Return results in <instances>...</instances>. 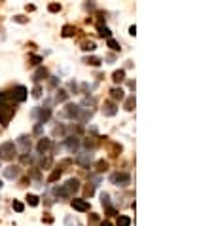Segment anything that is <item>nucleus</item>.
<instances>
[{
    "label": "nucleus",
    "mask_w": 214,
    "mask_h": 226,
    "mask_svg": "<svg viewBox=\"0 0 214 226\" xmlns=\"http://www.w3.org/2000/svg\"><path fill=\"white\" fill-rule=\"evenodd\" d=\"M13 114H15V107L6 103V95H0V124L6 128Z\"/></svg>",
    "instance_id": "obj_1"
},
{
    "label": "nucleus",
    "mask_w": 214,
    "mask_h": 226,
    "mask_svg": "<svg viewBox=\"0 0 214 226\" xmlns=\"http://www.w3.org/2000/svg\"><path fill=\"white\" fill-rule=\"evenodd\" d=\"M17 154V146L11 143V141H8V143L0 145V158L2 160H13Z\"/></svg>",
    "instance_id": "obj_2"
},
{
    "label": "nucleus",
    "mask_w": 214,
    "mask_h": 226,
    "mask_svg": "<svg viewBox=\"0 0 214 226\" xmlns=\"http://www.w3.org/2000/svg\"><path fill=\"white\" fill-rule=\"evenodd\" d=\"M110 182L116 186H127L131 182V175L129 173H114V175H110Z\"/></svg>",
    "instance_id": "obj_3"
},
{
    "label": "nucleus",
    "mask_w": 214,
    "mask_h": 226,
    "mask_svg": "<svg viewBox=\"0 0 214 226\" xmlns=\"http://www.w3.org/2000/svg\"><path fill=\"white\" fill-rule=\"evenodd\" d=\"M49 116H51V110L49 108H34L32 110V118H38V124L47 122Z\"/></svg>",
    "instance_id": "obj_4"
},
{
    "label": "nucleus",
    "mask_w": 214,
    "mask_h": 226,
    "mask_svg": "<svg viewBox=\"0 0 214 226\" xmlns=\"http://www.w3.org/2000/svg\"><path fill=\"white\" fill-rule=\"evenodd\" d=\"M80 112H82V108L78 107V105H66V108L63 110V114L61 116H65V118H80Z\"/></svg>",
    "instance_id": "obj_5"
},
{
    "label": "nucleus",
    "mask_w": 214,
    "mask_h": 226,
    "mask_svg": "<svg viewBox=\"0 0 214 226\" xmlns=\"http://www.w3.org/2000/svg\"><path fill=\"white\" fill-rule=\"evenodd\" d=\"M76 161H78V164H80V165L87 167V165L91 164V161H93V152H91V150L80 152V154H78V156H76Z\"/></svg>",
    "instance_id": "obj_6"
},
{
    "label": "nucleus",
    "mask_w": 214,
    "mask_h": 226,
    "mask_svg": "<svg viewBox=\"0 0 214 226\" xmlns=\"http://www.w3.org/2000/svg\"><path fill=\"white\" fill-rule=\"evenodd\" d=\"M65 190L68 192V196H72L74 192L80 190V181H78V179H68L66 184H65Z\"/></svg>",
    "instance_id": "obj_7"
},
{
    "label": "nucleus",
    "mask_w": 214,
    "mask_h": 226,
    "mask_svg": "<svg viewBox=\"0 0 214 226\" xmlns=\"http://www.w3.org/2000/svg\"><path fill=\"white\" fill-rule=\"evenodd\" d=\"M72 207L76 211H89V201L87 200H80V198H74V200H72Z\"/></svg>",
    "instance_id": "obj_8"
},
{
    "label": "nucleus",
    "mask_w": 214,
    "mask_h": 226,
    "mask_svg": "<svg viewBox=\"0 0 214 226\" xmlns=\"http://www.w3.org/2000/svg\"><path fill=\"white\" fill-rule=\"evenodd\" d=\"M13 97H15L17 103H23L25 99H27V88L25 86H17L15 91H13Z\"/></svg>",
    "instance_id": "obj_9"
},
{
    "label": "nucleus",
    "mask_w": 214,
    "mask_h": 226,
    "mask_svg": "<svg viewBox=\"0 0 214 226\" xmlns=\"http://www.w3.org/2000/svg\"><path fill=\"white\" fill-rule=\"evenodd\" d=\"M17 143H19V146H21V152H23V154H28V150H31V141H28V137H27V135H21V137L17 139Z\"/></svg>",
    "instance_id": "obj_10"
},
{
    "label": "nucleus",
    "mask_w": 214,
    "mask_h": 226,
    "mask_svg": "<svg viewBox=\"0 0 214 226\" xmlns=\"http://www.w3.org/2000/svg\"><path fill=\"white\" fill-rule=\"evenodd\" d=\"M49 148H51V141H49V139H40V143H38V146H36L38 154H46Z\"/></svg>",
    "instance_id": "obj_11"
},
{
    "label": "nucleus",
    "mask_w": 214,
    "mask_h": 226,
    "mask_svg": "<svg viewBox=\"0 0 214 226\" xmlns=\"http://www.w3.org/2000/svg\"><path fill=\"white\" fill-rule=\"evenodd\" d=\"M4 177H6V179H17V177H19V167H15V165L6 167V169H4Z\"/></svg>",
    "instance_id": "obj_12"
},
{
    "label": "nucleus",
    "mask_w": 214,
    "mask_h": 226,
    "mask_svg": "<svg viewBox=\"0 0 214 226\" xmlns=\"http://www.w3.org/2000/svg\"><path fill=\"white\" fill-rule=\"evenodd\" d=\"M101 200H102V205L106 207V211H108V215H116V209H114L112 203H110V196L108 194H101Z\"/></svg>",
    "instance_id": "obj_13"
},
{
    "label": "nucleus",
    "mask_w": 214,
    "mask_h": 226,
    "mask_svg": "<svg viewBox=\"0 0 214 226\" xmlns=\"http://www.w3.org/2000/svg\"><path fill=\"white\" fill-rule=\"evenodd\" d=\"M78 146H80V139H78V137H68L66 139V148L70 152H76Z\"/></svg>",
    "instance_id": "obj_14"
},
{
    "label": "nucleus",
    "mask_w": 214,
    "mask_h": 226,
    "mask_svg": "<svg viewBox=\"0 0 214 226\" xmlns=\"http://www.w3.org/2000/svg\"><path fill=\"white\" fill-rule=\"evenodd\" d=\"M102 112H104V116H114L118 112V108H116V105H114V103H104Z\"/></svg>",
    "instance_id": "obj_15"
},
{
    "label": "nucleus",
    "mask_w": 214,
    "mask_h": 226,
    "mask_svg": "<svg viewBox=\"0 0 214 226\" xmlns=\"http://www.w3.org/2000/svg\"><path fill=\"white\" fill-rule=\"evenodd\" d=\"M47 78V70L44 67H40L36 72H34V82H42V80H46Z\"/></svg>",
    "instance_id": "obj_16"
},
{
    "label": "nucleus",
    "mask_w": 214,
    "mask_h": 226,
    "mask_svg": "<svg viewBox=\"0 0 214 226\" xmlns=\"http://www.w3.org/2000/svg\"><path fill=\"white\" fill-rule=\"evenodd\" d=\"M53 192H55V196L57 198H59V200H68V192H66V190H65V186H57L55 190H53Z\"/></svg>",
    "instance_id": "obj_17"
},
{
    "label": "nucleus",
    "mask_w": 214,
    "mask_h": 226,
    "mask_svg": "<svg viewBox=\"0 0 214 226\" xmlns=\"http://www.w3.org/2000/svg\"><path fill=\"white\" fill-rule=\"evenodd\" d=\"M110 93H112V99H116V101H121V99L125 97V91L121 89V88H114Z\"/></svg>",
    "instance_id": "obj_18"
},
{
    "label": "nucleus",
    "mask_w": 214,
    "mask_h": 226,
    "mask_svg": "<svg viewBox=\"0 0 214 226\" xmlns=\"http://www.w3.org/2000/svg\"><path fill=\"white\" fill-rule=\"evenodd\" d=\"M74 34H76V29H74L72 25H65V27H63V36H65V38L74 36Z\"/></svg>",
    "instance_id": "obj_19"
},
{
    "label": "nucleus",
    "mask_w": 214,
    "mask_h": 226,
    "mask_svg": "<svg viewBox=\"0 0 214 226\" xmlns=\"http://www.w3.org/2000/svg\"><path fill=\"white\" fill-rule=\"evenodd\" d=\"M112 80L116 82V84H119V82H123L125 80V70H116V72L112 74Z\"/></svg>",
    "instance_id": "obj_20"
},
{
    "label": "nucleus",
    "mask_w": 214,
    "mask_h": 226,
    "mask_svg": "<svg viewBox=\"0 0 214 226\" xmlns=\"http://www.w3.org/2000/svg\"><path fill=\"white\" fill-rule=\"evenodd\" d=\"M95 48H97V46H95L93 40H85L83 44H82V49H83V52H93Z\"/></svg>",
    "instance_id": "obj_21"
},
{
    "label": "nucleus",
    "mask_w": 214,
    "mask_h": 226,
    "mask_svg": "<svg viewBox=\"0 0 214 226\" xmlns=\"http://www.w3.org/2000/svg\"><path fill=\"white\" fill-rule=\"evenodd\" d=\"M55 99H57V103H65L66 99H68V93H66L65 89H59V91H57V95H55Z\"/></svg>",
    "instance_id": "obj_22"
},
{
    "label": "nucleus",
    "mask_w": 214,
    "mask_h": 226,
    "mask_svg": "<svg viewBox=\"0 0 214 226\" xmlns=\"http://www.w3.org/2000/svg\"><path fill=\"white\" fill-rule=\"evenodd\" d=\"M61 173H63V169H61V167H57L55 171H53V173H51V175H49V177H47V182H55L57 179L61 177Z\"/></svg>",
    "instance_id": "obj_23"
},
{
    "label": "nucleus",
    "mask_w": 214,
    "mask_h": 226,
    "mask_svg": "<svg viewBox=\"0 0 214 226\" xmlns=\"http://www.w3.org/2000/svg\"><path fill=\"white\" fill-rule=\"evenodd\" d=\"M118 226H131V218L125 217V215H119L118 217Z\"/></svg>",
    "instance_id": "obj_24"
},
{
    "label": "nucleus",
    "mask_w": 214,
    "mask_h": 226,
    "mask_svg": "<svg viewBox=\"0 0 214 226\" xmlns=\"http://www.w3.org/2000/svg\"><path fill=\"white\" fill-rule=\"evenodd\" d=\"M99 34L101 36H106V38H112V32L108 27H104V25H99Z\"/></svg>",
    "instance_id": "obj_25"
},
{
    "label": "nucleus",
    "mask_w": 214,
    "mask_h": 226,
    "mask_svg": "<svg viewBox=\"0 0 214 226\" xmlns=\"http://www.w3.org/2000/svg\"><path fill=\"white\" fill-rule=\"evenodd\" d=\"M85 63H87V65H93V67H99L102 63V59L101 57H87L85 59Z\"/></svg>",
    "instance_id": "obj_26"
},
{
    "label": "nucleus",
    "mask_w": 214,
    "mask_h": 226,
    "mask_svg": "<svg viewBox=\"0 0 214 226\" xmlns=\"http://www.w3.org/2000/svg\"><path fill=\"white\" fill-rule=\"evenodd\" d=\"M27 201L31 203L32 207H36L38 203H40V201H38V196H34V194H28V196H27Z\"/></svg>",
    "instance_id": "obj_27"
},
{
    "label": "nucleus",
    "mask_w": 214,
    "mask_h": 226,
    "mask_svg": "<svg viewBox=\"0 0 214 226\" xmlns=\"http://www.w3.org/2000/svg\"><path fill=\"white\" fill-rule=\"evenodd\" d=\"M133 107H135V95H131V97L125 101V110H129V112H131Z\"/></svg>",
    "instance_id": "obj_28"
},
{
    "label": "nucleus",
    "mask_w": 214,
    "mask_h": 226,
    "mask_svg": "<svg viewBox=\"0 0 214 226\" xmlns=\"http://www.w3.org/2000/svg\"><path fill=\"white\" fill-rule=\"evenodd\" d=\"M65 226H80V222L72 217H65Z\"/></svg>",
    "instance_id": "obj_29"
},
{
    "label": "nucleus",
    "mask_w": 214,
    "mask_h": 226,
    "mask_svg": "<svg viewBox=\"0 0 214 226\" xmlns=\"http://www.w3.org/2000/svg\"><path fill=\"white\" fill-rule=\"evenodd\" d=\"M106 44H108V48L114 49V52H118V49H119V44H118V42L114 40V38H108V42H106Z\"/></svg>",
    "instance_id": "obj_30"
},
{
    "label": "nucleus",
    "mask_w": 214,
    "mask_h": 226,
    "mask_svg": "<svg viewBox=\"0 0 214 226\" xmlns=\"http://www.w3.org/2000/svg\"><path fill=\"white\" fill-rule=\"evenodd\" d=\"M106 169H108V164H106L104 160H102V161H99V164H97V171H99V173L106 171Z\"/></svg>",
    "instance_id": "obj_31"
},
{
    "label": "nucleus",
    "mask_w": 214,
    "mask_h": 226,
    "mask_svg": "<svg viewBox=\"0 0 214 226\" xmlns=\"http://www.w3.org/2000/svg\"><path fill=\"white\" fill-rule=\"evenodd\" d=\"M47 10H49V12H53V13H55V12H61V4H49V8H47Z\"/></svg>",
    "instance_id": "obj_32"
},
{
    "label": "nucleus",
    "mask_w": 214,
    "mask_h": 226,
    "mask_svg": "<svg viewBox=\"0 0 214 226\" xmlns=\"http://www.w3.org/2000/svg\"><path fill=\"white\" fill-rule=\"evenodd\" d=\"M40 95H42V88H40V86H36V88L32 89V97H36V99H38Z\"/></svg>",
    "instance_id": "obj_33"
},
{
    "label": "nucleus",
    "mask_w": 214,
    "mask_h": 226,
    "mask_svg": "<svg viewBox=\"0 0 214 226\" xmlns=\"http://www.w3.org/2000/svg\"><path fill=\"white\" fill-rule=\"evenodd\" d=\"M13 209H15L17 213H21V211H23V203H21V201H13Z\"/></svg>",
    "instance_id": "obj_34"
},
{
    "label": "nucleus",
    "mask_w": 214,
    "mask_h": 226,
    "mask_svg": "<svg viewBox=\"0 0 214 226\" xmlns=\"http://www.w3.org/2000/svg\"><path fill=\"white\" fill-rule=\"evenodd\" d=\"M31 61H32V65H38V63L42 61V57H38V55H31Z\"/></svg>",
    "instance_id": "obj_35"
},
{
    "label": "nucleus",
    "mask_w": 214,
    "mask_h": 226,
    "mask_svg": "<svg viewBox=\"0 0 214 226\" xmlns=\"http://www.w3.org/2000/svg\"><path fill=\"white\" fill-rule=\"evenodd\" d=\"M13 19H15V21H17V23H27V19H25L23 15H15V17H13Z\"/></svg>",
    "instance_id": "obj_36"
},
{
    "label": "nucleus",
    "mask_w": 214,
    "mask_h": 226,
    "mask_svg": "<svg viewBox=\"0 0 214 226\" xmlns=\"http://www.w3.org/2000/svg\"><path fill=\"white\" fill-rule=\"evenodd\" d=\"M42 221H44V222H47V224H51V222H53V218L47 215V217H44V218H42Z\"/></svg>",
    "instance_id": "obj_37"
},
{
    "label": "nucleus",
    "mask_w": 214,
    "mask_h": 226,
    "mask_svg": "<svg viewBox=\"0 0 214 226\" xmlns=\"http://www.w3.org/2000/svg\"><path fill=\"white\" fill-rule=\"evenodd\" d=\"M129 34H133V36H135V34H137V27H135V25H131V29H129Z\"/></svg>",
    "instance_id": "obj_38"
},
{
    "label": "nucleus",
    "mask_w": 214,
    "mask_h": 226,
    "mask_svg": "<svg viewBox=\"0 0 214 226\" xmlns=\"http://www.w3.org/2000/svg\"><path fill=\"white\" fill-rule=\"evenodd\" d=\"M93 190H95V188H93V186H87V188H85V192H87V194H89V196H91V194H93Z\"/></svg>",
    "instance_id": "obj_39"
},
{
    "label": "nucleus",
    "mask_w": 214,
    "mask_h": 226,
    "mask_svg": "<svg viewBox=\"0 0 214 226\" xmlns=\"http://www.w3.org/2000/svg\"><path fill=\"white\" fill-rule=\"evenodd\" d=\"M101 226H112V222H108V221H104V222H101Z\"/></svg>",
    "instance_id": "obj_40"
},
{
    "label": "nucleus",
    "mask_w": 214,
    "mask_h": 226,
    "mask_svg": "<svg viewBox=\"0 0 214 226\" xmlns=\"http://www.w3.org/2000/svg\"><path fill=\"white\" fill-rule=\"evenodd\" d=\"M0 188H2V182H0Z\"/></svg>",
    "instance_id": "obj_41"
}]
</instances>
